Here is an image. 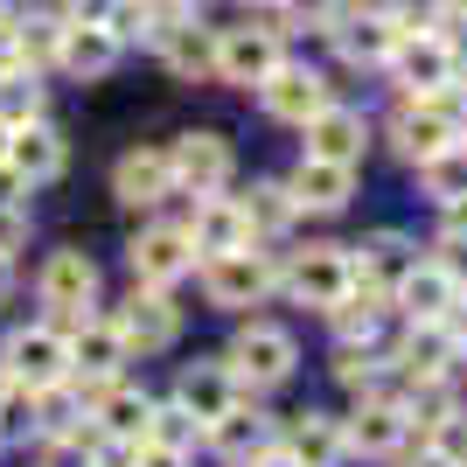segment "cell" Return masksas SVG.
<instances>
[{
	"mask_svg": "<svg viewBox=\"0 0 467 467\" xmlns=\"http://www.w3.org/2000/svg\"><path fill=\"white\" fill-rule=\"evenodd\" d=\"M0 377L7 384H28V390H49L70 377V335H63V321H21V328H7V342H0Z\"/></svg>",
	"mask_w": 467,
	"mask_h": 467,
	"instance_id": "8",
	"label": "cell"
},
{
	"mask_svg": "<svg viewBox=\"0 0 467 467\" xmlns=\"http://www.w3.org/2000/svg\"><path fill=\"white\" fill-rule=\"evenodd\" d=\"M390 314L398 321H453L461 314V265H447L440 252H419V265L390 286Z\"/></svg>",
	"mask_w": 467,
	"mask_h": 467,
	"instance_id": "13",
	"label": "cell"
},
{
	"mask_svg": "<svg viewBox=\"0 0 467 467\" xmlns=\"http://www.w3.org/2000/svg\"><path fill=\"white\" fill-rule=\"evenodd\" d=\"M182 231H189V244H195V265H202V258H216V252H244V244H252V223H244V210H237L231 189L189 195Z\"/></svg>",
	"mask_w": 467,
	"mask_h": 467,
	"instance_id": "20",
	"label": "cell"
},
{
	"mask_svg": "<svg viewBox=\"0 0 467 467\" xmlns=\"http://www.w3.org/2000/svg\"><path fill=\"white\" fill-rule=\"evenodd\" d=\"M223 370L237 377V390L244 398H273L279 384H293V370H300V335L279 328V321H258V314H244L231 335V349H223Z\"/></svg>",
	"mask_w": 467,
	"mask_h": 467,
	"instance_id": "3",
	"label": "cell"
},
{
	"mask_svg": "<svg viewBox=\"0 0 467 467\" xmlns=\"http://www.w3.org/2000/svg\"><path fill=\"white\" fill-rule=\"evenodd\" d=\"M140 440H112V432H91V467H133Z\"/></svg>",
	"mask_w": 467,
	"mask_h": 467,
	"instance_id": "44",
	"label": "cell"
},
{
	"mask_svg": "<svg viewBox=\"0 0 467 467\" xmlns=\"http://www.w3.org/2000/svg\"><path fill=\"white\" fill-rule=\"evenodd\" d=\"M237 210H244V223H252V244H286V237L300 231V202H293L286 175L279 182H252V189L237 195Z\"/></svg>",
	"mask_w": 467,
	"mask_h": 467,
	"instance_id": "30",
	"label": "cell"
},
{
	"mask_svg": "<svg viewBox=\"0 0 467 467\" xmlns=\"http://www.w3.org/2000/svg\"><path fill=\"white\" fill-rule=\"evenodd\" d=\"M258 21H273L279 36H300V28H314V36H328V21L342 15V0H265V7H252Z\"/></svg>",
	"mask_w": 467,
	"mask_h": 467,
	"instance_id": "35",
	"label": "cell"
},
{
	"mask_svg": "<svg viewBox=\"0 0 467 467\" xmlns=\"http://www.w3.org/2000/svg\"><path fill=\"white\" fill-rule=\"evenodd\" d=\"M147 440H154V447H175V453H195V447H202V426H195L175 398H154V411H147Z\"/></svg>",
	"mask_w": 467,
	"mask_h": 467,
	"instance_id": "38",
	"label": "cell"
},
{
	"mask_svg": "<svg viewBox=\"0 0 467 467\" xmlns=\"http://www.w3.org/2000/svg\"><path fill=\"white\" fill-rule=\"evenodd\" d=\"M384 356L405 384H440V377H461L467 328H461V314H453V321H405V335L384 342Z\"/></svg>",
	"mask_w": 467,
	"mask_h": 467,
	"instance_id": "7",
	"label": "cell"
},
{
	"mask_svg": "<svg viewBox=\"0 0 467 467\" xmlns=\"http://www.w3.org/2000/svg\"><path fill=\"white\" fill-rule=\"evenodd\" d=\"M182 21H195L189 0H133V42H126V49H161Z\"/></svg>",
	"mask_w": 467,
	"mask_h": 467,
	"instance_id": "36",
	"label": "cell"
},
{
	"mask_svg": "<svg viewBox=\"0 0 467 467\" xmlns=\"http://www.w3.org/2000/svg\"><path fill=\"white\" fill-rule=\"evenodd\" d=\"M244 467H300V461H293V453H279V447H273V453H258V461H244Z\"/></svg>",
	"mask_w": 467,
	"mask_h": 467,
	"instance_id": "52",
	"label": "cell"
},
{
	"mask_svg": "<svg viewBox=\"0 0 467 467\" xmlns=\"http://www.w3.org/2000/svg\"><path fill=\"white\" fill-rule=\"evenodd\" d=\"M189 7H195V15H202V7H210V0H189Z\"/></svg>",
	"mask_w": 467,
	"mask_h": 467,
	"instance_id": "55",
	"label": "cell"
},
{
	"mask_svg": "<svg viewBox=\"0 0 467 467\" xmlns=\"http://www.w3.org/2000/svg\"><path fill=\"white\" fill-rule=\"evenodd\" d=\"M119 63H126V42L112 36V28H98V21H70L57 42V70L63 78H78V84H98V78H112Z\"/></svg>",
	"mask_w": 467,
	"mask_h": 467,
	"instance_id": "24",
	"label": "cell"
},
{
	"mask_svg": "<svg viewBox=\"0 0 467 467\" xmlns=\"http://www.w3.org/2000/svg\"><path fill=\"white\" fill-rule=\"evenodd\" d=\"M252 98H258V112L273 119V126H293V133H300V126H307V119L335 98V84H328V70H314V63L286 57V63H279V70L258 84Z\"/></svg>",
	"mask_w": 467,
	"mask_h": 467,
	"instance_id": "14",
	"label": "cell"
},
{
	"mask_svg": "<svg viewBox=\"0 0 467 467\" xmlns=\"http://www.w3.org/2000/svg\"><path fill=\"white\" fill-rule=\"evenodd\" d=\"M70 377H126V363H133V349L119 342V328L105 321V307L84 314V321H70Z\"/></svg>",
	"mask_w": 467,
	"mask_h": 467,
	"instance_id": "26",
	"label": "cell"
},
{
	"mask_svg": "<svg viewBox=\"0 0 467 467\" xmlns=\"http://www.w3.org/2000/svg\"><path fill=\"white\" fill-rule=\"evenodd\" d=\"M161 63H168V78L175 84H216V28H202V15L182 21L175 36L154 49Z\"/></svg>",
	"mask_w": 467,
	"mask_h": 467,
	"instance_id": "31",
	"label": "cell"
},
{
	"mask_svg": "<svg viewBox=\"0 0 467 467\" xmlns=\"http://www.w3.org/2000/svg\"><path fill=\"white\" fill-rule=\"evenodd\" d=\"M398 461H405V467H453V461H447V453L432 447V440H411V447H405V453H398Z\"/></svg>",
	"mask_w": 467,
	"mask_h": 467,
	"instance_id": "48",
	"label": "cell"
},
{
	"mask_svg": "<svg viewBox=\"0 0 467 467\" xmlns=\"http://www.w3.org/2000/svg\"><path fill=\"white\" fill-rule=\"evenodd\" d=\"M411 440H419V432H411V419H405L398 398H356V411L342 419V447H349V461H398Z\"/></svg>",
	"mask_w": 467,
	"mask_h": 467,
	"instance_id": "15",
	"label": "cell"
},
{
	"mask_svg": "<svg viewBox=\"0 0 467 467\" xmlns=\"http://www.w3.org/2000/svg\"><path fill=\"white\" fill-rule=\"evenodd\" d=\"M321 321H328L335 342H384V328H390V293H377V286H363V279H356L342 300H328V307H321Z\"/></svg>",
	"mask_w": 467,
	"mask_h": 467,
	"instance_id": "29",
	"label": "cell"
},
{
	"mask_svg": "<svg viewBox=\"0 0 467 467\" xmlns=\"http://www.w3.org/2000/svg\"><path fill=\"white\" fill-rule=\"evenodd\" d=\"M15 293H21V265H15V258H0V307H7Z\"/></svg>",
	"mask_w": 467,
	"mask_h": 467,
	"instance_id": "51",
	"label": "cell"
},
{
	"mask_svg": "<svg viewBox=\"0 0 467 467\" xmlns=\"http://www.w3.org/2000/svg\"><path fill=\"white\" fill-rule=\"evenodd\" d=\"M28 252V202H0V258Z\"/></svg>",
	"mask_w": 467,
	"mask_h": 467,
	"instance_id": "43",
	"label": "cell"
},
{
	"mask_svg": "<svg viewBox=\"0 0 467 467\" xmlns=\"http://www.w3.org/2000/svg\"><path fill=\"white\" fill-rule=\"evenodd\" d=\"M384 140H390V154L405 161V168H419V161H432L440 147L467 140V84H461V91L398 98L390 119H384Z\"/></svg>",
	"mask_w": 467,
	"mask_h": 467,
	"instance_id": "1",
	"label": "cell"
},
{
	"mask_svg": "<svg viewBox=\"0 0 467 467\" xmlns=\"http://www.w3.org/2000/svg\"><path fill=\"white\" fill-rule=\"evenodd\" d=\"M349 258H356V279H363V286L390 293L411 265H419V237L398 231V223H384V231H370L363 244H349Z\"/></svg>",
	"mask_w": 467,
	"mask_h": 467,
	"instance_id": "27",
	"label": "cell"
},
{
	"mask_svg": "<svg viewBox=\"0 0 467 467\" xmlns=\"http://www.w3.org/2000/svg\"><path fill=\"white\" fill-rule=\"evenodd\" d=\"M286 57H293V49H286V36H279L273 21L216 28V84H231V91H258Z\"/></svg>",
	"mask_w": 467,
	"mask_h": 467,
	"instance_id": "10",
	"label": "cell"
},
{
	"mask_svg": "<svg viewBox=\"0 0 467 467\" xmlns=\"http://www.w3.org/2000/svg\"><path fill=\"white\" fill-rule=\"evenodd\" d=\"M36 467H91V426L84 432H57V440H36Z\"/></svg>",
	"mask_w": 467,
	"mask_h": 467,
	"instance_id": "41",
	"label": "cell"
},
{
	"mask_svg": "<svg viewBox=\"0 0 467 467\" xmlns=\"http://www.w3.org/2000/svg\"><path fill=\"white\" fill-rule=\"evenodd\" d=\"M28 119H49V84L42 78H7L0 84V126H28Z\"/></svg>",
	"mask_w": 467,
	"mask_h": 467,
	"instance_id": "40",
	"label": "cell"
},
{
	"mask_svg": "<svg viewBox=\"0 0 467 467\" xmlns=\"http://www.w3.org/2000/svg\"><path fill=\"white\" fill-rule=\"evenodd\" d=\"M426 440H432L440 453H447L453 467H467V405H461V411H447V419H440V426H432Z\"/></svg>",
	"mask_w": 467,
	"mask_h": 467,
	"instance_id": "42",
	"label": "cell"
},
{
	"mask_svg": "<svg viewBox=\"0 0 467 467\" xmlns=\"http://www.w3.org/2000/svg\"><path fill=\"white\" fill-rule=\"evenodd\" d=\"M175 195V168H168V147H126L112 161V202L133 216H154L161 202Z\"/></svg>",
	"mask_w": 467,
	"mask_h": 467,
	"instance_id": "19",
	"label": "cell"
},
{
	"mask_svg": "<svg viewBox=\"0 0 467 467\" xmlns=\"http://www.w3.org/2000/svg\"><path fill=\"white\" fill-rule=\"evenodd\" d=\"M440 36H447V49H453V70L467 78V15H453L447 28H440Z\"/></svg>",
	"mask_w": 467,
	"mask_h": 467,
	"instance_id": "49",
	"label": "cell"
},
{
	"mask_svg": "<svg viewBox=\"0 0 467 467\" xmlns=\"http://www.w3.org/2000/svg\"><path fill=\"white\" fill-rule=\"evenodd\" d=\"M244 7H265V0H244Z\"/></svg>",
	"mask_w": 467,
	"mask_h": 467,
	"instance_id": "56",
	"label": "cell"
},
{
	"mask_svg": "<svg viewBox=\"0 0 467 467\" xmlns=\"http://www.w3.org/2000/svg\"><path fill=\"white\" fill-rule=\"evenodd\" d=\"M7 78H42V70H28V57L15 49V28H0V84Z\"/></svg>",
	"mask_w": 467,
	"mask_h": 467,
	"instance_id": "45",
	"label": "cell"
},
{
	"mask_svg": "<svg viewBox=\"0 0 467 467\" xmlns=\"http://www.w3.org/2000/svg\"><path fill=\"white\" fill-rule=\"evenodd\" d=\"M411 175H419V195H426L432 210H440V202H453V195H467V140L440 147V154H432V161H419Z\"/></svg>",
	"mask_w": 467,
	"mask_h": 467,
	"instance_id": "34",
	"label": "cell"
},
{
	"mask_svg": "<svg viewBox=\"0 0 467 467\" xmlns=\"http://www.w3.org/2000/svg\"><path fill=\"white\" fill-rule=\"evenodd\" d=\"M202 447H210L216 461L244 467V461H258V453L279 447V419L265 411V398H237L223 419H210V426H202Z\"/></svg>",
	"mask_w": 467,
	"mask_h": 467,
	"instance_id": "17",
	"label": "cell"
},
{
	"mask_svg": "<svg viewBox=\"0 0 467 467\" xmlns=\"http://www.w3.org/2000/svg\"><path fill=\"white\" fill-rule=\"evenodd\" d=\"M15 7H21V0H0V28H7V21H15Z\"/></svg>",
	"mask_w": 467,
	"mask_h": 467,
	"instance_id": "53",
	"label": "cell"
},
{
	"mask_svg": "<svg viewBox=\"0 0 467 467\" xmlns=\"http://www.w3.org/2000/svg\"><path fill=\"white\" fill-rule=\"evenodd\" d=\"M7 161L21 168V182H28V189H49V182L70 168V140H63L57 119H28V126H15V133H7Z\"/></svg>",
	"mask_w": 467,
	"mask_h": 467,
	"instance_id": "23",
	"label": "cell"
},
{
	"mask_svg": "<svg viewBox=\"0 0 467 467\" xmlns=\"http://www.w3.org/2000/svg\"><path fill=\"white\" fill-rule=\"evenodd\" d=\"M147 411H154V390L112 377L105 398L91 405V432H112V440H147Z\"/></svg>",
	"mask_w": 467,
	"mask_h": 467,
	"instance_id": "32",
	"label": "cell"
},
{
	"mask_svg": "<svg viewBox=\"0 0 467 467\" xmlns=\"http://www.w3.org/2000/svg\"><path fill=\"white\" fill-rule=\"evenodd\" d=\"M370 112L363 105H342V98H328L321 112L300 126V154H321V161H342V168H363V154H370Z\"/></svg>",
	"mask_w": 467,
	"mask_h": 467,
	"instance_id": "16",
	"label": "cell"
},
{
	"mask_svg": "<svg viewBox=\"0 0 467 467\" xmlns=\"http://www.w3.org/2000/svg\"><path fill=\"white\" fill-rule=\"evenodd\" d=\"M15 49L28 57V70H57V42H63V7H42V0H28V7H15Z\"/></svg>",
	"mask_w": 467,
	"mask_h": 467,
	"instance_id": "33",
	"label": "cell"
},
{
	"mask_svg": "<svg viewBox=\"0 0 467 467\" xmlns=\"http://www.w3.org/2000/svg\"><path fill=\"white\" fill-rule=\"evenodd\" d=\"M279 252L286 244H244V252H216L195 265V286L210 314H252L279 293Z\"/></svg>",
	"mask_w": 467,
	"mask_h": 467,
	"instance_id": "2",
	"label": "cell"
},
{
	"mask_svg": "<svg viewBox=\"0 0 467 467\" xmlns=\"http://www.w3.org/2000/svg\"><path fill=\"white\" fill-rule=\"evenodd\" d=\"M168 398L189 411L195 426H210V419H223L244 390H237V377L223 370V356H195V363H182V370H175V390H168Z\"/></svg>",
	"mask_w": 467,
	"mask_h": 467,
	"instance_id": "22",
	"label": "cell"
},
{
	"mask_svg": "<svg viewBox=\"0 0 467 467\" xmlns=\"http://www.w3.org/2000/svg\"><path fill=\"white\" fill-rule=\"evenodd\" d=\"M279 453H293L300 467H349L342 419L335 411H293V419H279Z\"/></svg>",
	"mask_w": 467,
	"mask_h": 467,
	"instance_id": "25",
	"label": "cell"
},
{
	"mask_svg": "<svg viewBox=\"0 0 467 467\" xmlns=\"http://www.w3.org/2000/svg\"><path fill=\"white\" fill-rule=\"evenodd\" d=\"M7 133H15V126H0V161H7Z\"/></svg>",
	"mask_w": 467,
	"mask_h": 467,
	"instance_id": "54",
	"label": "cell"
},
{
	"mask_svg": "<svg viewBox=\"0 0 467 467\" xmlns=\"http://www.w3.org/2000/svg\"><path fill=\"white\" fill-rule=\"evenodd\" d=\"M57 7H63V21H98V28H105L119 0H57Z\"/></svg>",
	"mask_w": 467,
	"mask_h": 467,
	"instance_id": "46",
	"label": "cell"
},
{
	"mask_svg": "<svg viewBox=\"0 0 467 467\" xmlns=\"http://www.w3.org/2000/svg\"><path fill=\"white\" fill-rule=\"evenodd\" d=\"M356 286V258L349 244H286L279 252V293H286L293 307H328L342 293Z\"/></svg>",
	"mask_w": 467,
	"mask_h": 467,
	"instance_id": "5",
	"label": "cell"
},
{
	"mask_svg": "<svg viewBox=\"0 0 467 467\" xmlns=\"http://www.w3.org/2000/svg\"><path fill=\"white\" fill-rule=\"evenodd\" d=\"M384 78L398 84V98H426V91H461V70H453V49L440 28L426 36H398V49L384 57Z\"/></svg>",
	"mask_w": 467,
	"mask_h": 467,
	"instance_id": "12",
	"label": "cell"
},
{
	"mask_svg": "<svg viewBox=\"0 0 467 467\" xmlns=\"http://www.w3.org/2000/svg\"><path fill=\"white\" fill-rule=\"evenodd\" d=\"M126 273H133V286H161L175 293L182 279H195V244L182 223H168V216H147L133 237H126Z\"/></svg>",
	"mask_w": 467,
	"mask_h": 467,
	"instance_id": "9",
	"label": "cell"
},
{
	"mask_svg": "<svg viewBox=\"0 0 467 467\" xmlns=\"http://www.w3.org/2000/svg\"><path fill=\"white\" fill-rule=\"evenodd\" d=\"M168 168H175V195H216L237 182V147L216 126H189L168 140Z\"/></svg>",
	"mask_w": 467,
	"mask_h": 467,
	"instance_id": "11",
	"label": "cell"
},
{
	"mask_svg": "<svg viewBox=\"0 0 467 467\" xmlns=\"http://www.w3.org/2000/svg\"><path fill=\"white\" fill-rule=\"evenodd\" d=\"M36 307L49 314V321H84V314L105 307V273H98V258L78 252V244H63V252H49L36 265Z\"/></svg>",
	"mask_w": 467,
	"mask_h": 467,
	"instance_id": "4",
	"label": "cell"
},
{
	"mask_svg": "<svg viewBox=\"0 0 467 467\" xmlns=\"http://www.w3.org/2000/svg\"><path fill=\"white\" fill-rule=\"evenodd\" d=\"M0 453H7V447H0Z\"/></svg>",
	"mask_w": 467,
	"mask_h": 467,
	"instance_id": "57",
	"label": "cell"
},
{
	"mask_svg": "<svg viewBox=\"0 0 467 467\" xmlns=\"http://www.w3.org/2000/svg\"><path fill=\"white\" fill-rule=\"evenodd\" d=\"M321 42H328L349 70H384V57L398 49V21H390L384 7H342Z\"/></svg>",
	"mask_w": 467,
	"mask_h": 467,
	"instance_id": "18",
	"label": "cell"
},
{
	"mask_svg": "<svg viewBox=\"0 0 467 467\" xmlns=\"http://www.w3.org/2000/svg\"><path fill=\"white\" fill-rule=\"evenodd\" d=\"M36 440V390L0 384V447H28Z\"/></svg>",
	"mask_w": 467,
	"mask_h": 467,
	"instance_id": "39",
	"label": "cell"
},
{
	"mask_svg": "<svg viewBox=\"0 0 467 467\" xmlns=\"http://www.w3.org/2000/svg\"><path fill=\"white\" fill-rule=\"evenodd\" d=\"M28 195H36V189L21 182V168H15V161H0V202H28Z\"/></svg>",
	"mask_w": 467,
	"mask_h": 467,
	"instance_id": "50",
	"label": "cell"
},
{
	"mask_svg": "<svg viewBox=\"0 0 467 467\" xmlns=\"http://www.w3.org/2000/svg\"><path fill=\"white\" fill-rule=\"evenodd\" d=\"M328 377L349 390V398H398V370H390L384 342H335Z\"/></svg>",
	"mask_w": 467,
	"mask_h": 467,
	"instance_id": "28",
	"label": "cell"
},
{
	"mask_svg": "<svg viewBox=\"0 0 467 467\" xmlns=\"http://www.w3.org/2000/svg\"><path fill=\"white\" fill-rule=\"evenodd\" d=\"M356 175H363V168L300 154V161H293V175H286V189H293V202H300V216H342L356 202Z\"/></svg>",
	"mask_w": 467,
	"mask_h": 467,
	"instance_id": "21",
	"label": "cell"
},
{
	"mask_svg": "<svg viewBox=\"0 0 467 467\" xmlns=\"http://www.w3.org/2000/svg\"><path fill=\"white\" fill-rule=\"evenodd\" d=\"M91 419H84V405H78V390H70V377L63 384H49V390H36V440H57V432H84Z\"/></svg>",
	"mask_w": 467,
	"mask_h": 467,
	"instance_id": "37",
	"label": "cell"
},
{
	"mask_svg": "<svg viewBox=\"0 0 467 467\" xmlns=\"http://www.w3.org/2000/svg\"><path fill=\"white\" fill-rule=\"evenodd\" d=\"M195 453H175V447H154V440H140V461L133 467H189Z\"/></svg>",
	"mask_w": 467,
	"mask_h": 467,
	"instance_id": "47",
	"label": "cell"
},
{
	"mask_svg": "<svg viewBox=\"0 0 467 467\" xmlns=\"http://www.w3.org/2000/svg\"><path fill=\"white\" fill-rule=\"evenodd\" d=\"M105 321L119 328V342L133 356H168L182 342V321H189V314H182L175 293H161V286H126L112 307H105Z\"/></svg>",
	"mask_w": 467,
	"mask_h": 467,
	"instance_id": "6",
	"label": "cell"
}]
</instances>
